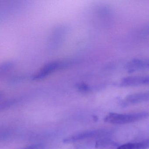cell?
Segmentation results:
<instances>
[{
    "mask_svg": "<svg viewBox=\"0 0 149 149\" xmlns=\"http://www.w3.org/2000/svg\"><path fill=\"white\" fill-rule=\"evenodd\" d=\"M142 33L144 36L149 35V27L145 29V30H144Z\"/></svg>",
    "mask_w": 149,
    "mask_h": 149,
    "instance_id": "9c48e42d",
    "label": "cell"
},
{
    "mask_svg": "<svg viewBox=\"0 0 149 149\" xmlns=\"http://www.w3.org/2000/svg\"><path fill=\"white\" fill-rule=\"evenodd\" d=\"M108 132L105 131L96 130L86 131L78 133L65 139L63 142L65 143H71L76 142L80 140L92 138L97 137L105 136Z\"/></svg>",
    "mask_w": 149,
    "mask_h": 149,
    "instance_id": "7a4b0ae2",
    "label": "cell"
},
{
    "mask_svg": "<svg viewBox=\"0 0 149 149\" xmlns=\"http://www.w3.org/2000/svg\"><path fill=\"white\" fill-rule=\"evenodd\" d=\"M44 146L43 145L41 144H38L32 145L29 146H27L25 148H22L21 149H44Z\"/></svg>",
    "mask_w": 149,
    "mask_h": 149,
    "instance_id": "ba28073f",
    "label": "cell"
},
{
    "mask_svg": "<svg viewBox=\"0 0 149 149\" xmlns=\"http://www.w3.org/2000/svg\"><path fill=\"white\" fill-rule=\"evenodd\" d=\"M126 101L130 103H137L149 101V91L130 95L126 97Z\"/></svg>",
    "mask_w": 149,
    "mask_h": 149,
    "instance_id": "5b68a950",
    "label": "cell"
},
{
    "mask_svg": "<svg viewBox=\"0 0 149 149\" xmlns=\"http://www.w3.org/2000/svg\"><path fill=\"white\" fill-rule=\"evenodd\" d=\"M149 148V139L137 143H129L120 146L116 149H147Z\"/></svg>",
    "mask_w": 149,
    "mask_h": 149,
    "instance_id": "52a82bcc",
    "label": "cell"
},
{
    "mask_svg": "<svg viewBox=\"0 0 149 149\" xmlns=\"http://www.w3.org/2000/svg\"><path fill=\"white\" fill-rule=\"evenodd\" d=\"M125 67L130 72L149 70V59H134L128 62Z\"/></svg>",
    "mask_w": 149,
    "mask_h": 149,
    "instance_id": "277c9868",
    "label": "cell"
},
{
    "mask_svg": "<svg viewBox=\"0 0 149 149\" xmlns=\"http://www.w3.org/2000/svg\"><path fill=\"white\" fill-rule=\"evenodd\" d=\"M122 86H136L149 85V75L135 76L123 78L120 82Z\"/></svg>",
    "mask_w": 149,
    "mask_h": 149,
    "instance_id": "3957f363",
    "label": "cell"
},
{
    "mask_svg": "<svg viewBox=\"0 0 149 149\" xmlns=\"http://www.w3.org/2000/svg\"><path fill=\"white\" fill-rule=\"evenodd\" d=\"M118 147L117 143L109 138L101 139L95 143L96 148L99 149H114Z\"/></svg>",
    "mask_w": 149,
    "mask_h": 149,
    "instance_id": "8992f818",
    "label": "cell"
},
{
    "mask_svg": "<svg viewBox=\"0 0 149 149\" xmlns=\"http://www.w3.org/2000/svg\"><path fill=\"white\" fill-rule=\"evenodd\" d=\"M149 116V113L146 112L130 114L109 113L104 118V120L112 124L123 125L143 120Z\"/></svg>",
    "mask_w": 149,
    "mask_h": 149,
    "instance_id": "6da1fadb",
    "label": "cell"
}]
</instances>
